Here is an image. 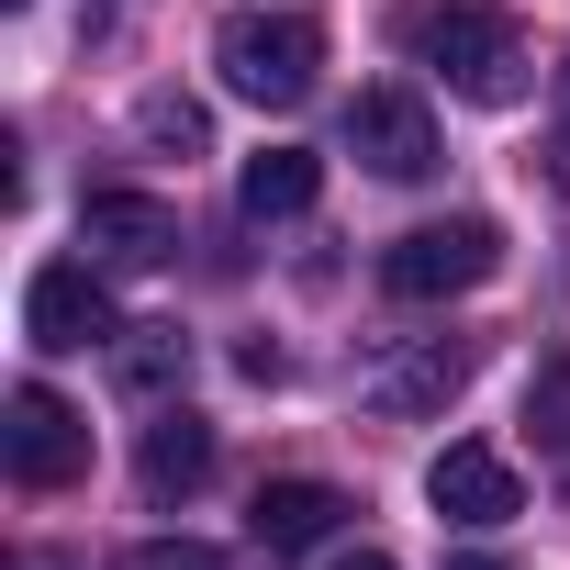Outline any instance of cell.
Listing matches in <instances>:
<instances>
[{
    "mask_svg": "<svg viewBox=\"0 0 570 570\" xmlns=\"http://www.w3.org/2000/svg\"><path fill=\"white\" fill-rule=\"evenodd\" d=\"M448 570H503V559H492V548H459V559H448Z\"/></svg>",
    "mask_w": 570,
    "mask_h": 570,
    "instance_id": "19",
    "label": "cell"
},
{
    "mask_svg": "<svg viewBox=\"0 0 570 570\" xmlns=\"http://www.w3.org/2000/svg\"><path fill=\"white\" fill-rule=\"evenodd\" d=\"M179 370H190V336L179 325H124V347H112V381L124 392H168Z\"/></svg>",
    "mask_w": 570,
    "mask_h": 570,
    "instance_id": "13",
    "label": "cell"
},
{
    "mask_svg": "<svg viewBox=\"0 0 570 570\" xmlns=\"http://www.w3.org/2000/svg\"><path fill=\"white\" fill-rule=\"evenodd\" d=\"M336 570H392V548H347V559H336Z\"/></svg>",
    "mask_w": 570,
    "mask_h": 570,
    "instance_id": "18",
    "label": "cell"
},
{
    "mask_svg": "<svg viewBox=\"0 0 570 570\" xmlns=\"http://www.w3.org/2000/svg\"><path fill=\"white\" fill-rule=\"evenodd\" d=\"M314 190H325V157H314V146H257V157H246V179H235V202H246L257 224L314 213Z\"/></svg>",
    "mask_w": 570,
    "mask_h": 570,
    "instance_id": "11",
    "label": "cell"
},
{
    "mask_svg": "<svg viewBox=\"0 0 570 570\" xmlns=\"http://www.w3.org/2000/svg\"><path fill=\"white\" fill-rule=\"evenodd\" d=\"M0 459H12L23 492L79 481V470H90V425H79V403H57L46 381H23V392H12V425H0Z\"/></svg>",
    "mask_w": 570,
    "mask_h": 570,
    "instance_id": "5",
    "label": "cell"
},
{
    "mask_svg": "<svg viewBox=\"0 0 570 570\" xmlns=\"http://www.w3.org/2000/svg\"><path fill=\"white\" fill-rule=\"evenodd\" d=\"M347 157H370L381 179H425L436 168V124L414 90H358L347 101Z\"/></svg>",
    "mask_w": 570,
    "mask_h": 570,
    "instance_id": "7",
    "label": "cell"
},
{
    "mask_svg": "<svg viewBox=\"0 0 570 570\" xmlns=\"http://www.w3.org/2000/svg\"><path fill=\"white\" fill-rule=\"evenodd\" d=\"M202 470H213V425L202 414H157L146 425V492L179 503V492H202Z\"/></svg>",
    "mask_w": 570,
    "mask_h": 570,
    "instance_id": "12",
    "label": "cell"
},
{
    "mask_svg": "<svg viewBox=\"0 0 570 570\" xmlns=\"http://www.w3.org/2000/svg\"><path fill=\"white\" fill-rule=\"evenodd\" d=\"M12 12H23V0H12Z\"/></svg>",
    "mask_w": 570,
    "mask_h": 570,
    "instance_id": "22",
    "label": "cell"
},
{
    "mask_svg": "<svg viewBox=\"0 0 570 570\" xmlns=\"http://www.w3.org/2000/svg\"><path fill=\"white\" fill-rule=\"evenodd\" d=\"M23 325H35V347H46V358H79V347L124 336V325H112V292H101V268H90V257H46V268L23 279Z\"/></svg>",
    "mask_w": 570,
    "mask_h": 570,
    "instance_id": "4",
    "label": "cell"
},
{
    "mask_svg": "<svg viewBox=\"0 0 570 570\" xmlns=\"http://www.w3.org/2000/svg\"><path fill=\"white\" fill-rule=\"evenodd\" d=\"M492 268H503V224L448 213V224H414L403 246H381V292L392 303H448V292H481Z\"/></svg>",
    "mask_w": 570,
    "mask_h": 570,
    "instance_id": "3",
    "label": "cell"
},
{
    "mask_svg": "<svg viewBox=\"0 0 570 570\" xmlns=\"http://www.w3.org/2000/svg\"><path fill=\"white\" fill-rule=\"evenodd\" d=\"M548 179H559V190H570V124H559V135H548Z\"/></svg>",
    "mask_w": 570,
    "mask_h": 570,
    "instance_id": "17",
    "label": "cell"
},
{
    "mask_svg": "<svg viewBox=\"0 0 570 570\" xmlns=\"http://www.w3.org/2000/svg\"><path fill=\"white\" fill-rule=\"evenodd\" d=\"M392 35H403L459 101H514V90H525V46H514V23L492 12V0H403Z\"/></svg>",
    "mask_w": 570,
    "mask_h": 570,
    "instance_id": "1",
    "label": "cell"
},
{
    "mask_svg": "<svg viewBox=\"0 0 570 570\" xmlns=\"http://www.w3.org/2000/svg\"><path fill=\"white\" fill-rule=\"evenodd\" d=\"M112 12H124V0H90V23H112Z\"/></svg>",
    "mask_w": 570,
    "mask_h": 570,
    "instance_id": "20",
    "label": "cell"
},
{
    "mask_svg": "<svg viewBox=\"0 0 570 570\" xmlns=\"http://www.w3.org/2000/svg\"><path fill=\"white\" fill-rule=\"evenodd\" d=\"M213 68H224L235 101L292 112V101L314 90V68H325V23H314V12H235V23L213 35Z\"/></svg>",
    "mask_w": 570,
    "mask_h": 570,
    "instance_id": "2",
    "label": "cell"
},
{
    "mask_svg": "<svg viewBox=\"0 0 570 570\" xmlns=\"http://www.w3.org/2000/svg\"><path fill=\"white\" fill-rule=\"evenodd\" d=\"M135 135H146L157 157H202V146H213V124H202V101H179V90H146V112H135Z\"/></svg>",
    "mask_w": 570,
    "mask_h": 570,
    "instance_id": "14",
    "label": "cell"
},
{
    "mask_svg": "<svg viewBox=\"0 0 570 570\" xmlns=\"http://www.w3.org/2000/svg\"><path fill=\"white\" fill-rule=\"evenodd\" d=\"M459 381H470V336H436V347H414L370 381V414H436Z\"/></svg>",
    "mask_w": 570,
    "mask_h": 570,
    "instance_id": "10",
    "label": "cell"
},
{
    "mask_svg": "<svg viewBox=\"0 0 570 570\" xmlns=\"http://www.w3.org/2000/svg\"><path fill=\"white\" fill-rule=\"evenodd\" d=\"M112 570H224V548H202V537H146V548H124Z\"/></svg>",
    "mask_w": 570,
    "mask_h": 570,
    "instance_id": "16",
    "label": "cell"
},
{
    "mask_svg": "<svg viewBox=\"0 0 570 570\" xmlns=\"http://www.w3.org/2000/svg\"><path fill=\"white\" fill-rule=\"evenodd\" d=\"M79 246H90L101 268H168V257H179V213L146 202V190H90V202H79Z\"/></svg>",
    "mask_w": 570,
    "mask_h": 570,
    "instance_id": "6",
    "label": "cell"
},
{
    "mask_svg": "<svg viewBox=\"0 0 570 570\" xmlns=\"http://www.w3.org/2000/svg\"><path fill=\"white\" fill-rule=\"evenodd\" d=\"M559 90H570V68H559Z\"/></svg>",
    "mask_w": 570,
    "mask_h": 570,
    "instance_id": "21",
    "label": "cell"
},
{
    "mask_svg": "<svg viewBox=\"0 0 570 570\" xmlns=\"http://www.w3.org/2000/svg\"><path fill=\"white\" fill-rule=\"evenodd\" d=\"M425 503L448 514V525H514L525 514V492H514V459H492V448H436L425 459Z\"/></svg>",
    "mask_w": 570,
    "mask_h": 570,
    "instance_id": "8",
    "label": "cell"
},
{
    "mask_svg": "<svg viewBox=\"0 0 570 570\" xmlns=\"http://www.w3.org/2000/svg\"><path fill=\"white\" fill-rule=\"evenodd\" d=\"M525 425H537V448L570 470V358H548V370H537V392H525Z\"/></svg>",
    "mask_w": 570,
    "mask_h": 570,
    "instance_id": "15",
    "label": "cell"
},
{
    "mask_svg": "<svg viewBox=\"0 0 570 570\" xmlns=\"http://www.w3.org/2000/svg\"><path fill=\"white\" fill-rule=\"evenodd\" d=\"M336 514H347V492H336V481H268V492H257V514H246V537H257V559L279 570V559L325 548V537H336Z\"/></svg>",
    "mask_w": 570,
    "mask_h": 570,
    "instance_id": "9",
    "label": "cell"
}]
</instances>
